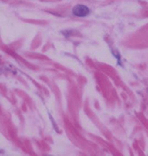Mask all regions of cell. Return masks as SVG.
Listing matches in <instances>:
<instances>
[{"label": "cell", "instance_id": "6da1fadb", "mask_svg": "<svg viewBox=\"0 0 148 156\" xmlns=\"http://www.w3.org/2000/svg\"><path fill=\"white\" fill-rule=\"evenodd\" d=\"M73 13L77 16H85L89 13V9L86 6L79 4L74 8Z\"/></svg>", "mask_w": 148, "mask_h": 156}]
</instances>
